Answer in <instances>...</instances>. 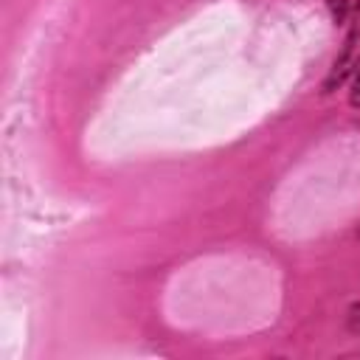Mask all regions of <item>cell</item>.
Wrapping results in <instances>:
<instances>
[{
	"label": "cell",
	"instance_id": "6da1fadb",
	"mask_svg": "<svg viewBox=\"0 0 360 360\" xmlns=\"http://www.w3.org/2000/svg\"><path fill=\"white\" fill-rule=\"evenodd\" d=\"M357 65H360V0L352 8L349 31H346V39H343V45H340V51L335 56V65H332L329 76L323 79V93H332L340 84H346L349 76H354Z\"/></svg>",
	"mask_w": 360,
	"mask_h": 360
},
{
	"label": "cell",
	"instance_id": "7a4b0ae2",
	"mask_svg": "<svg viewBox=\"0 0 360 360\" xmlns=\"http://www.w3.org/2000/svg\"><path fill=\"white\" fill-rule=\"evenodd\" d=\"M349 3H352V0H326L329 14H332L335 22H343V20H346V14H349Z\"/></svg>",
	"mask_w": 360,
	"mask_h": 360
},
{
	"label": "cell",
	"instance_id": "3957f363",
	"mask_svg": "<svg viewBox=\"0 0 360 360\" xmlns=\"http://www.w3.org/2000/svg\"><path fill=\"white\" fill-rule=\"evenodd\" d=\"M349 332L352 335H360V301L357 304H352V309H349Z\"/></svg>",
	"mask_w": 360,
	"mask_h": 360
},
{
	"label": "cell",
	"instance_id": "277c9868",
	"mask_svg": "<svg viewBox=\"0 0 360 360\" xmlns=\"http://www.w3.org/2000/svg\"><path fill=\"white\" fill-rule=\"evenodd\" d=\"M349 104L352 107H360V65L354 70V82H352V93H349Z\"/></svg>",
	"mask_w": 360,
	"mask_h": 360
},
{
	"label": "cell",
	"instance_id": "5b68a950",
	"mask_svg": "<svg viewBox=\"0 0 360 360\" xmlns=\"http://www.w3.org/2000/svg\"><path fill=\"white\" fill-rule=\"evenodd\" d=\"M357 236H360V231H357Z\"/></svg>",
	"mask_w": 360,
	"mask_h": 360
}]
</instances>
